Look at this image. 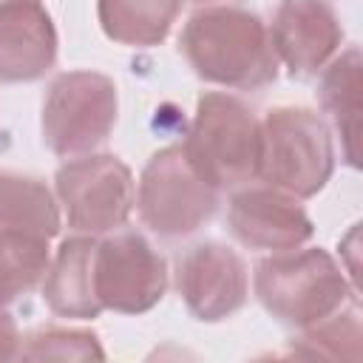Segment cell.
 I'll use <instances>...</instances> for the list:
<instances>
[{"label":"cell","mask_w":363,"mask_h":363,"mask_svg":"<svg viewBox=\"0 0 363 363\" xmlns=\"http://www.w3.org/2000/svg\"><path fill=\"white\" fill-rule=\"evenodd\" d=\"M179 51L199 79L221 88L258 91L278 79V57L267 23L238 3L196 9L182 28Z\"/></svg>","instance_id":"1"},{"label":"cell","mask_w":363,"mask_h":363,"mask_svg":"<svg viewBox=\"0 0 363 363\" xmlns=\"http://www.w3.org/2000/svg\"><path fill=\"white\" fill-rule=\"evenodd\" d=\"M252 289L261 306L286 326L306 329L357 295L343 264L323 247L275 250L255 264Z\"/></svg>","instance_id":"2"},{"label":"cell","mask_w":363,"mask_h":363,"mask_svg":"<svg viewBox=\"0 0 363 363\" xmlns=\"http://www.w3.org/2000/svg\"><path fill=\"white\" fill-rule=\"evenodd\" d=\"M182 147L210 187L218 193L241 187L258 176L261 119L244 99L224 91H204Z\"/></svg>","instance_id":"3"},{"label":"cell","mask_w":363,"mask_h":363,"mask_svg":"<svg viewBox=\"0 0 363 363\" xmlns=\"http://www.w3.org/2000/svg\"><path fill=\"white\" fill-rule=\"evenodd\" d=\"M335 173L329 125L309 108L278 105L261 119L258 179L295 199L318 196Z\"/></svg>","instance_id":"4"},{"label":"cell","mask_w":363,"mask_h":363,"mask_svg":"<svg viewBox=\"0 0 363 363\" xmlns=\"http://www.w3.org/2000/svg\"><path fill=\"white\" fill-rule=\"evenodd\" d=\"M116 113L119 94L111 77L85 68L65 71L48 85L43 99V142L62 159L94 153L111 136Z\"/></svg>","instance_id":"5"},{"label":"cell","mask_w":363,"mask_h":363,"mask_svg":"<svg viewBox=\"0 0 363 363\" xmlns=\"http://www.w3.org/2000/svg\"><path fill=\"white\" fill-rule=\"evenodd\" d=\"M60 210L74 233L105 235L122 227L136 204L130 167L113 153H82L54 176Z\"/></svg>","instance_id":"6"},{"label":"cell","mask_w":363,"mask_h":363,"mask_svg":"<svg viewBox=\"0 0 363 363\" xmlns=\"http://www.w3.org/2000/svg\"><path fill=\"white\" fill-rule=\"evenodd\" d=\"M136 207L153 233L164 238H182L216 216L218 190L196 173L182 145H167L156 150L142 167Z\"/></svg>","instance_id":"7"},{"label":"cell","mask_w":363,"mask_h":363,"mask_svg":"<svg viewBox=\"0 0 363 363\" xmlns=\"http://www.w3.org/2000/svg\"><path fill=\"white\" fill-rule=\"evenodd\" d=\"M94 284L102 309L142 315L167 292V261L142 233L122 230L96 241Z\"/></svg>","instance_id":"8"},{"label":"cell","mask_w":363,"mask_h":363,"mask_svg":"<svg viewBox=\"0 0 363 363\" xmlns=\"http://www.w3.org/2000/svg\"><path fill=\"white\" fill-rule=\"evenodd\" d=\"M176 286L196 320L218 323L247 303L250 269L230 244L201 241L179 258Z\"/></svg>","instance_id":"9"},{"label":"cell","mask_w":363,"mask_h":363,"mask_svg":"<svg viewBox=\"0 0 363 363\" xmlns=\"http://www.w3.org/2000/svg\"><path fill=\"white\" fill-rule=\"evenodd\" d=\"M267 28L278 65L298 79L320 74L343 45V23L329 0H281Z\"/></svg>","instance_id":"10"},{"label":"cell","mask_w":363,"mask_h":363,"mask_svg":"<svg viewBox=\"0 0 363 363\" xmlns=\"http://www.w3.org/2000/svg\"><path fill=\"white\" fill-rule=\"evenodd\" d=\"M227 227L250 250H292L315 235V224L301 199L278 187H241L230 196Z\"/></svg>","instance_id":"11"},{"label":"cell","mask_w":363,"mask_h":363,"mask_svg":"<svg viewBox=\"0 0 363 363\" xmlns=\"http://www.w3.org/2000/svg\"><path fill=\"white\" fill-rule=\"evenodd\" d=\"M57 28L51 14L34 3L20 0L0 6V82H34L57 62Z\"/></svg>","instance_id":"12"},{"label":"cell","mask_w":363,"mask_h":363,"mask_svg":"<svg viewBox=\"0 0 363 363\" xmlns=\"http://www.w3.org/2000/svg\"><path fill=\"white\" fill-rule=\"evenodd\" d=\"M94 250L96 238L85 233L60 241L43 278V298L54 315L71 320H94L105 312L94 284Z\"/></svg>","instance_id":"13"},{"label":"cell","mask_w":363,"mask_h":363,"mask_svg":"<svg viewBox=\"0 0 363 363\" xmlns=\"http://www.w3.org/2000/svg\"><path fill=\"white\" fill-rule=\"evenodd\" d=\"M360 48L349 45L326 62L318 85L320 105L340 133V153L349 167H360Z\"/></svg>","instance_id":"14"},{"label":"cell","mask_w":363,"mask_h":363,"mask_svg":"<svg viewBox=\"0 0 363 363\" xmlns=\"http://www.w3.org/2000/svg\"><path fill=\"white\" fill-rule=\"evenodd\" d=\"M0 227L51 244L62 227V210L57 193L37 176L28 173H0Z\"/></svg>","instance_id":"15"},{"label":"cell","mask_w":363,"mask_h":363,"mask_svg":"<svg viewBox=\"0 0 363 363\" xmlns=\"http://www.w3.org/2000/svg\"><path fill=\"white\" fill-rule=\"evenodd\" d=\"M182 0H96V20L108 40L130 48H153L167 40Z\"/></svg>","instance_id":"16"},{"label":"cell","mask_w":363,"mask_h":363,"mask_svg":"<svg viewBox=\"0 0 363 363\" xmlns=\"http://www.w3.org/2000/svg\"><path fill=\"white\" fill-rule=\"evenodd\" d=\"M48 261V244L14 235L0 227V309L31 292L45 278Z\"/></svg>","instance_id":"17"},{"label":"cell","mask_w":363,"mask_h":363,"mask_svg":"<svg viewBox=\"0 0 363 363\" xmlns=\"http://www.w3.org/2000/svg\"><path fill=\"white\" fill-rule=\"evenodd\" d=\"M360 312L357 303L340 306L329 318L301 329V352L309 357H332V360H360Z\"/></svg>","instance_id":"18"},{"label":"cell","mask_w":363,"mask_h":363,"mask_svg":"<svg viewBox=\"0 0 363 363\" xmlns=\"http://www.w3.org/2000/svg\"><path fill=\"white\" fill-rule=\"evenodd\" d=\"M23 360H105V349L91 329L79 326H43L20 343Z\"/></svg>","instance_id":"19"},{"label":"cell","mask_w":363,"mask_h":363,"mask_svg":"<svg viewBox=\"0 0 363 363\" xmlns=\"http://www.w3.org/2000/svg\"><path fill=\"white\" fill-rule=\"evenodd\" d=\"M20 343L23 337L14 318L6 309H0V360H14L20 354Z\"/></svg>","instance_id":"20"},{"label":"cell","mask_w":363,"mask_h":363,"mask_svg":"<svg viewBox=\"0 0 363 363\" xmlns=\"http://www.w3.org/2000/svg\"><path fill=\"white\" fill-rule=\"evenodd\" d=\"M9 3H20V0H0V6H9ZM34 3H40V0H34Z\"/></svg>","instance_id":"21"},{"label":"cell","mask_w":363,"mask_h":363,"mask_svg":"<svg viewBox=\"0 0 363 363\" xmlns=\"http://www.w3.org/2000/svg\"><path fill=\"white\" fill-rule=\"evenodd\" d=\"M199 3H207V0H199Z\"/></svg>","instance_id":"22"}]
</instances>
